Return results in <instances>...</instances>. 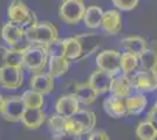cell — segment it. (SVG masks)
I'll return each instance as SVG.
<instances>
[{"label":"cell","instance_id":"obj_28","mask_svg":"<svg viewBox=\"0 0 157 140\" xmlns=\"http://www.w3.org/2000/svg\"><path fill=\"white\" fill-rule=\"evenodd\" d=\"M21 99L26 107H39L44 105V95L33 89H29L21 95Z\"/></svg>","mask_w":157,"mask_h":140},{"label":"cell","instance_id":"obj_23","mask_svg":"<svg viewBox=\"0 0 157 140\" xmlns=\"http://www.w3.org/2000/svg\"><path fill=\"white\" fill-rule=\"evenodd\" d=\"M121 47L127 53L135 54L140 56L148 48V43L141 36H128L121 41Z\"/></svg>","mask_w":157,"mask_h":140},{"label":"cell","instance_id":"obj_32","mask_svg":"<svg viewBox=\"0 0 157 140\" xmlns=\"http://www.w3.org/2000/svg\"><path fill=\"white\" fill-rule=\"evenodd\" d=\"M52 140H81V134L75 132H60L54 133Z\"/></svg>","mask_w":157,"mask_h":140},{"label":"cell","instance_id":"obj_2","mask_svg":"<svg viewBox=\"0 0 157 140\" xmlns=\"http://www.w3.org/2000/svg\"><path fill=\"white\" fill-rule=\"evenodd\" d=\"M86 8L83 0H65L59 8L60 19L68 25H76L83 20Z\"/></svg>","mask_w":157,"mask_h":140},{"label":"cell","instance_id":"obj_4","mask_svg":"<svg viewBox=\"0 0 157 140\" xmlns=\"http://www.w3.org/2000/svg\"><path fill=\"white\" fill-rule=\"evenodd\" d=\"M47 62L48 55L44 46L35 45L24 49V67L27 68L28 70L40 73L46 67Z\"/></svg>","mask_w":157,"mask_h":140},{"label":"cell","instance_id":"obj_5","mask_svg":"<svg viewBox=\"0 0 157 140\" xmlns=\"http://www.w3.org/2000/svg\"><path fill=\"white\" fill-rule=\"evenodd\" d=\"M7 18L11 22L25 27L32 23L33 14L22 0H13L7 9Z\"/></svg>","mask_w":157,"mask_h":140},{"label":"cell","instance_id":"obj_16","mask_svg":"<svg viewBox=\"0 0 157 140\" xmlns=\"http://www.w3.org/2000/svg\"><path fill=\"white\" fill-rule=\"evenodd\" d=\"M45 119H46V117H45V113L41 109H39V107H26L20 121L28 130H36L44 124Z\"/></svg>","mask_w":157,"mask_h":140},{"label":"cell","instance_id":"obj_17","mask_svg":"<svg viewBox=\"0 0 157 140\" xmlns=\"http://www.w3.org/2000/svg\"><path fill=\"white\" fill-rule=\"evenodd\" d=\"M103 109L111 118H122L127 114L124 99L113 95L103 100Z\"/></svg>","mask_w":157,"mask_h":140},{"label":"cell","instance_id":"obj_18","mask_svg":"<svg viewBox=\"0 0 157 140\" xmlns=\"http://www.w3.org/2000/svg\"><path fill=\"white\" fill-rule=\"evenodd\" d=\"M31 89L42 95H48L54 90V77L48 73L35 74L31 80Z\"/></svg>","mask_w":157,"mask_h":140},{"label":"cell","instance_id":"obj_22","mask_svg":"<svg viewBox=\"0 0 157 140\" xmlns=\"http://www.w3.org/2000/svg\"><path fill=\"white\" fill-rule=\"evenodd\" d=\"M74 95L76 96L78 103L82 104V105H90L93 104L98 95L94 91V89L92 88V85L89 83H80V84H76L75 85V91H74Z\"/></svg>","mask_w":157,"mask_h":140},{"label":"cell","instance_id":"obj_6","mask_svg":"<svg viewBox=\"0 0 157 140\" xmlns=\"http://www.w3.org/2000/svg\"><path fill=\"white\" fill-rule=\"evenodd\" d=\"M96 64L98 69L116 76L121 73V53L111 49L103 50L96 56Z\"/></svg>","mask_w":157,"mask_h":140},{"label":"cell","instance_id":"obj_26","mask_svg":"<svg viewBox=\"0 0 157 140\" xmlns=\"http://www.w3.org/2000/svg\"><path fill=\"white\" fill-rule=\"evenodd\" d=\"M140 66V59L137 55L124 52L121 54V71L124 75H130Z\"/></svg>","mask_w":157,"mask_h":140},{"label":"cell","instance_id":"obj_25","mask_svg":"<svg viewBox=\"0 0 157 140\" xmlns=\"http://www.w3.org/2000/svg\"><path fill=\"white\" fill-rule=\"evenodd\" d=\"M24 49H17V48L6 49L2 56L4 64L19 68L24 67Z\"/></svg>","mask_w":157,"mask_h":140},{"label":"cell","instance_id":"obj_9","mask_svg":"<svg viewBox=\"0 0 157 140\" xmlns=\"http://www.w3.org/2000/svg\"><path fill=\"white\" fill-rule=\"evenodd\" d=\"M80 110V103L74 93L61 96L55 103V113L71 118Z\"/></svg>","mask_w":157,"mask_h":140},{"label":"cell","instance_id":"obj_27","mask_svg":"<svg viewBox=\"0 0 157 140\" xmlns=\"http://www.w3.org/2000/svg\"><path fill=\"white\" fill-rule=\"evenodd\" d=\"M136 135L138 140H156L157 130L149 120H145L138 124L136 128Z\"/></svg>","mask_w":157,"mask_h":140},{"label":"cell","instance_id":"obj_33","mask_svg":"<svg viewBox=\"0 0 157 140\" xmlns=\"http://www.w3.org/2000/svg\"><path fill=\"white\" fill-rule=\"evenodd\" d=\"M88 138L87 140H110L108 133L103 131V130H96V131H92L90 133H88Z\"/></svg>","mask_w":157,"mask_h":140},{"label":"cell","instance_id":"obj_29","mask_svg":"<svg viewBox=\"0 0 157 140\" xmlns=\"http://www.w3.org/2000/svg\"><path fill=\"white\" fill-rule=\"evenodd\" d=\"M140 66L143 70H151L157 69V53L151 49H145L143 53L138 56Z\"/></svg>","mask_w":157,"mask_h":140},{"label":"cell","instance_id":"obj_1","mask_svg":"<svg viewBox=\"0 0 157 140\" xmlns=\"http://www.w3.org/2000/svg\"><path fill=\"white\" fill-rule=\"evenodd\" d=\"M25 38L28 42L45 46L58 39V29L51 22H33L25 28Z\"/></svg>","mask_w":157,"mask_h":140},{"label":"cell","instance_id":"obj_10","mask_svg":"<svg viewBox=\"0 0 157 140\" xmlns=\"http://www.w3.org/2000/svg\"><path fill=\"white\" fill-rule=\"evenodd\" d=\"M48 126L53 133H60V132H75L81 134L78 124L72 119L62 117L60 114L55 113L49 117L48 119ZM82 135V134H81Z\"/></svg>","mask_w":157,"mask_h":140},{"label":"cell","instance_id":"obj_3","mask_svg":"<svg viewBox=\"0 0 157 140\" xmlns=\"http://www.w3.org/2000/svg\"><path fill=\"white\" fill-rule=\"evenodd\" d=\"M128 76L131 88L135 90L142 92H150L157 89V69L135 70Z\"/></svg>","mask_w":157,"mask_h":140},{"label":"cell","instance_id":"obj_11","mask_svg":"<svg viewBox=\"0 0 157 140\" xmlns=\"http://www.w3.org/2000/svg\"><path fill=\"white\" fill-rule=\"evenodd\" d=\"M113 78H114V76L111 74L98 69L90 75L88 83L92 85L96 95L100 96V95H105V93L109 92Z\"/></svg>","mask_w":157,"mask_h":140},{"label":"cell","instance_id":"obj_34","mask_svg":"<svg viewBox=\"0 0 157 140\" xmlns=\"http://www.w3.org/2000/svg\"><path fill=\"white\" fill-rule=\"evenodd\" d=\"M147 120H149L151 124L156 127V130H157V105H155V106L150 110V112L148 113V119Z\"/></svg>","mask_w":157,"mask_h":140},{"label":"cell","instance_id":"obj_20","mask_svg":"<svg viewBox=\"0 0 157 140\" xmlns=\"http://www.w3.org/2000/svg\"><path fill=\"white\" fill-rule=\"evenodd\" d=\"M65 43V53L63 56L68 61L78 60L83 54V45L78 38H68L63 40Z\"/></svg>","mask_w":157,"mask_h":140},{"label":"cell","instance_id":"obj_13","mask_svg":"<svg viewBox=\"0 0 157 140\" xmlns=\"http://www.w3.org/2000/svg\"><path fill=\"white\" fill-rule=\"evenodd\" d=\"M76 124L81 134H88L92 131H94L95 125H96V114L93 111L86 110V109H80L76 113L71 117Z\"/></svg>","mask_w":157,"mask_h":140},{"label":"cell","instance_id":"obj_19","mask_svg":"<svg viewBox=\"0 0 157 140\" xmlns=\"http://www.w3.org/2000/svg\"><path fill=\"white\" fill-rule=\"evenodd\" d=\"M127 114L129 116H138L143 112V110L147 106V98L142 93L130 95L124 99Z\"/></svg>","mask_w":157,"mask_h":140},{"label":"cell","instance_id":"obj_21","mask_svg":"<svg viewBox=\"0 0 157 140\" xmlns=\"http://www.w3.org/2000/svg\"><path fill=\"white\" fill-rule=\"evenodd\" d=\"M68 68H69V61L65 56L48 57V74L54 78L63 76L68 71Z\"/></svg>","mask_w":157,"mask_h":140},{"label":"cell","instance_id":"obj_35","mask_svg":"<svg viewBox=\"0 0 157 140\" xmlns=\"http://www.w3.org/2000/svg\"><path fill=\"white\" fill-rule=\"evenodd\" d=\"M4 103H5V98L0 95V112H1V110H2V106H4Z\"/></svg>","mask_w":157,"mask_h":140},{"label":"cell","instance_id":"obj_31","mask_svg":"<svg viewBox=\"0 0 157 140\" xmlns=\"http://www.w3.org/2000/svg\"><path fill=\"white\" fill-rule=\"evenodd\" d=\"M111 1L116 8H118L120 11H124V12L134 9L138 4V0H111Z\"/></svg>","mask_w":157,"mask_h":140},{"label":"cell","instance_id":"obj_15","mask_svg":"<svg viewBox=\"0 0 157 140\" xmlns=\"http://www.w3.org/2000/svg\"><path fill=\"white\" fill-rule=\"evenodd\" d=\"M131 89L132 88H131L130 81H129V76L124 75V74H118L116 76H114V78H113L109 92L113 96L125 99L127 97L130 96Z\"/></svg>","mask_w":157,"mask_h":140},{"label":"cell","instance_id":"obj_24","mask_svg":"<svg viewBox=\"0 0 157 140\" xmlns=\"http://www.w3.org/2000/svg\"><path fill=\"white\" fill-rule=\"evenodd\" d=\"M103 16V11L102 8L98 6H89L86 8V13L83 16L86 27L95 29L101 26V21Z\"/></svg>","mask_w":157,"mask_h":140},{"label":"cell","instance_id":"obj_14","mask_svg":"<svg viewBox=\"0 0 157 140\" xmlns=\"http://www.w3.org/2000/svg\"><path fill=\"white\" fill-rule=\"evenodd\" d=\"M101 28L107 34L116 35L122 29V16L121 13L116 9H109L103 12L102 21H101Z\"/></svg>","mask_w":157,"mask_h":140},{"label":"cell","instance_id":"obj_30","mask_svg":"<svg viewBox=\"0 0 157 140\" xmlns=\"http://www.w3.org/2000/svg\"><path fill=\"white\" fill-rule=\"evenodd\" d=\"M45 50H46L48 57H52V56H63L65 53V43L63 40L61 39H55L54 41L49 42L45 45Z\"/></svg>","mask_w":157,"mask_h":140},{"label":"cell","instance_id":"obj_36","mask_svg":"<svg viewBox=\"0 0 157 140\" xmlns=\"http://www.w3.org/2000/svg\"><path fill=\"white\" fill-rule=\"evenodd\" d=\"M63 1H65V0H63Z\"/></svg>","mask_w":157,"mask_h":140},{"label":"cell","instance_id":"obj_12","mask_svg":"<svg viewBox=\"0 0 157 140\" xmlns=\"http://www.w3.org/2000/svg\"><path fill=\"white\" fill-rule=\"evenodd\" d=\"M0 35L2 40L6 42L10 47H15L25 36V28L20 25L8 21L1 27Z\"/></svg>","mask_w":157,"mask_h":140},{"label":"cell","instance_id":"obj_7","mask_svg":"<svg viewBox=\"0 0 157 140\" xmlns=\"http://www.w3.org/2000/svg\"><path fill=\"white\" fill-rule=\"evenodd\" d=\"M24 75L19 67L4 64L0 67V85L6 90H15L22 84Z\"/></svg>","mask_w":157,"mask_h":140},{"label":"cell","instance_id":"obj_8","mask_svg":"<svg viewBox=\"0 0 157 140\" xmlns=\"http://www.w3.org/2000/svg\"><path fill=\"white\" fill-rule=\"evenodd\" d=\"M25 109L26 106L21 99V96H12V97L5 98V103L0 113L7 121L17 123L21 120Z\"/></svg>","mask_w":157,"mask_h":140}]
</instances>
